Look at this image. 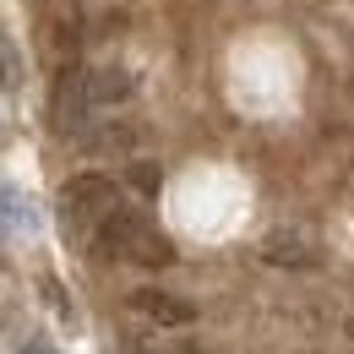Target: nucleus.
<instances>
[{"label": "nucleus", "mask_w": 354, "mask_h": 354, "mask_svg": "<svg viewBox=\"0 0 354 354\" xmlns=\"http://www.w3.org/2000/svg\"><path fill=\"white\" fill-rule=\"evenodd\" d=\"M131 93H136V82H131L126 66H88V71H71V77H60V88H55V126H60V131H82L88 115L126 104Z\"/></svg>", "instance_id": "1"}, {"label": "nucleus", "mask_w": 354, "mask_h": 354, "mask_svg": "<svg viewBox=\"0 0 354 354\" xmlns=\"http://www.w3.org/2000/svg\"><path fill=\"white\" fill-rule=\"evenodd\" d=\"M93 234H98V251H104V257H120V262H136V267H169L175 262L169 234H164L158 223H147L142 213H131L126 202L98 223Z\"/></svg>", "instance_id": "2"}, {"label": "nucleus", "mask_w": 354, "mask_h": 354, "mask_svg": "<svg viewBox=\"0 0 354 354\" xmlns=\"http://www.w3.org/2000/svg\"><path fill=\"white\" fill-rule=\"evenodd\" d=\"M60 207H66V223H71V229L93 234L98 223L120 207V185H115L109 175H77V180H66Z\"/></svg>", "instance_id": "3"}, {"label": "nucleus", "mask_w": 354, "mask_h": 354, "mask_svg": "<svg viewBox=\"0 0 354 354\" xmlns=\"http://www.w3.org/2000/svg\"><path fill=\"white\" fill-rule=\"evenodd\" d=\"M262 257L272 267H316L322 257H316V240H310L306 229H272L262 240Z\"/></svg>", "instance_id": "4"}, {"label": "nucleus", "mask_w": 354, "mask_h": 354, "mask_svg": "<svg viewBox=\"0 0 354 354\" xmlns=\"http://www.w3.org/2000/svg\"><path fill=\"white\" fill-rule=\"evenodd\" d=\"M131 306L142 310L147 322H158V327H191V322H196V306L180 300V295H164V289H136Z\"/></svg>", "instance_id": "5"}, {"label": "nucleus", "mask_w": 354, "mask_h": 354, "mask_svg": "<svg viewBox=\"0 0 354 354\" xmlns=\"http://www.w3.org/2000/svg\"><path fill=\"white\" fill-rule=\"evenodd\" d=\"M0 218L11 223V229H33L39 223V213H33V202L11 185V180H0Z\"/></svg>", "instance_id": "6"}, {"label": "nucleus", "mask_w": 354, "mask_h": 354, "mask_svg": "<svg viewBox=\"0 0 354 354\" xmlns=\"http://www.w3.org/2000/svg\"><path fill=\"white\" fill-rule=\"evenodd\" d=\"M0 82H6V93H22V55L6 28H0Z\"/></svg>", "instance_id": "7"}, {"label": "nucleus", "mask_w": 354, "mask_h": 354, "mask_svg": "<svg viewBox=\"0 0 354 354\" xmlns=\"http://www.w3.org/2000/svg\"><path fill=\"white\" fill-rule=\"evenodd\" d=\"M131 185L142 191V196H153V191L164 185V175H158V164H131Z\"/></svg>", "instance_id": "8"}, {"label": "nucleus", "mask_w": 354, "mask_h": 354, "mask_svg": "<svg viewBox=\"0 0 354 354\" xmlns=\"http://www.w3.org/2000/svg\"><path fill=\"white\" fill-rule=\"evenodd\" d=\"M17 354H60L55 344H28V349H17Z\"/></svg>", "instance_id": "9"}, {"label": "nucleus", "mask_w": 354, "mask_h": 354, "mask_svg": "<svg viewBox=\"0 0 354 354\" xmlns=\"http://www.w3.org/2000/svg\"><path fill=\"white\" fill-rule=\"evenodd\" d=\"M349 338H354V316H349Z\"/></svg>", "instance_id": "10"}, {"label": "nucleus", "mask_w": 354, "mask_h": 354, "mask_svg": "<svg viewBox=\"0 0 354 354\" xmlns=\"http://www.w3.org/2000/svg\"><path fill=\"white\" fill-rule=\"evenodd\" d=\"M0 136H6V126H0Z\"/></svg>", "instance_id": "11"}]
</instances>
